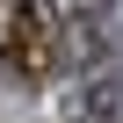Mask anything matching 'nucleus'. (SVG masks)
I'll use <instances>...</instances> for the list:
<instances>
[{
    "label": "nucleus",
    "mask_w": 123,
    "mask_h": 123,
    "mask_svg": "<svg viewBox=\"0 0 123 123\" xmlns=\"http://www.w3.org/2000/svg\"><path fill=\"white\" fill-rule=\"evenodd\" d=\"M0 73L15 87H43L58 73V15L43 0H22L7 15V36H0Z\"/></svg>",
    "instance_id": "f257e3e1"
},
{
    "label": "nucleus",
    "mask_w": 123,
    "mask_h": 123,
    "mask_svg": "<svg viewBox=\"0 0 123 123\" xmlns=\"http://www.w3.org/2000/svg\"><path fill=\"white\" fill-rule=\"evenodd\" d=\"M116 101H123V58H116V65H101V73H87L73 123H116Z\"/></svg>",
    "instance_id": "f03ea898"
}]
</instances>
